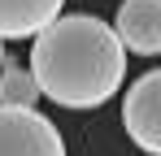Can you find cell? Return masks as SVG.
<instances>
[{
	"mask_svg": "<svg viewBox=\"0 0 161 156\" xmlns=\"http://www.w3.org/2000/svg\"><path fill=\"white\" fill-rule=\"evenodd\" d=\"M118 35L135 56H161V0H122Z\"/></svg>",
	"mask_w": 161,
	"mask_h": 156,
	"instance_id": "277c9868",
	"label": "cell"
},
{
	"mask_svg": "<svg viewBox=\"0 0 161 156\" xmlns=\"http://www.w3.org/2000/svg\"><path fill=\"white\" fill-rule=\"evenodd\" d=\"M122 126L135 148L148 156H161V70H148L131 82L122 100Z\"/></svg>",
	"mask_w": 161,
	"mask_h": 156,
	"instance_id": "3957f363",
	"label": "cell"
},
{
	"mask_svg": "<svg viewBox=\"0 0 161 156\" xmlns=\"http://www.w3.org/2000/svg\"><path fill=\"white\" fill-rule=\"evenodd\" d=\"M0 156H65V139L39 108L0 104Z\"/></svg>",
	"mask_w": 161,
	"mask_h": 156,
	"instance_id": "7a4b0ae2",
	"label": "cell"
},
{
	"mask_svg": "<svg viewBox=\"0 0 161 156\" xmlns=\"http://www.w3.org/2000/svg\"><path fill=\"white\" fill-rule=\"evenodd\" d=\"M4 44H9V39H0V65H4Z\"/></svg>",
	"mask_w": 161,
	"mask_h": 156,
	"instance_id": "52a82bcc",
	"label": "cell"
},
{
	"mask_svg": "<svg viewBox=\"0 0 161 156\" xmlns=\"http://www.w3.org/2000/svg\"><path fill=\"white\" fill-rule=\"evenodd\" d=\"M31 70L53 104L100 108L118 96L126 78V44L118 26L92 13H70L31 39Z\"/></svg>",
	"mask_w": 161,
	"mask_h": 156,
	"instance_id": "6da1fadb",
	"label": "cell"
},
{
	"mask_svg": "<svg viewBox=\"0 0 161 156\" xmlns=\"http://www.w3.org/2000/svg\"><path fill=\"white\" fill-rule=\"evenodd\" d=\"M44 100V87H39V78L35 70H22V65H13V61H4L0 65V104H22V108H35V104Z\"/></svg>",
	"mask_w": 161,
	"mask_h": 156,
	"instance_id": "8992f818",
	"label": "cell"
},
{
	"mask_svg": "<svg viewBox=\"0 0 161 156\" xmlns=\"http://www.w3.org/2000/svg\"><path fill=\"white\" fill-rule=\"evenodd\" d=\"M65 0H0V39H35L61 18Z\"/></svg>",
	"mask_w": 161,
	"mask_h": 156,
	"instance_id": "5b68a950",
	"label": "cell"
}]
</instances>
